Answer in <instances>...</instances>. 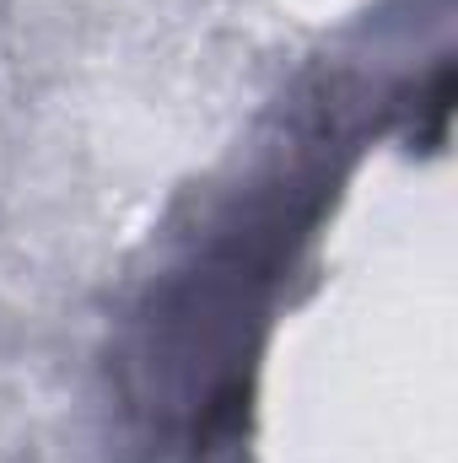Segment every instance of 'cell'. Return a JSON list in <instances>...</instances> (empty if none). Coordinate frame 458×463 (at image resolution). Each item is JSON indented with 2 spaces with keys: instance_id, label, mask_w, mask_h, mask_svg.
I'll return each instance as SVG.
<instances>
[{
  "instance_id": "cell-1",
  "label": "cell",
  "mask_w": 458,
  "mask_h": 463,
  "mask_svg": "<svg viewBox=\"0 0 458 463\" xmlns=\"http://www.w3.org/2000/svg\"><path fill=\"white\" fill-rule=\"evenodd\" d=\"M324 167H291L237 205L189 269H178L146 318L135 372L146 383V410L167 415V431H184V448L205 458L248 399L253 324L264 318L275 275L291 264V248L324 211Z\"/></svg>"
}]
</instances>
